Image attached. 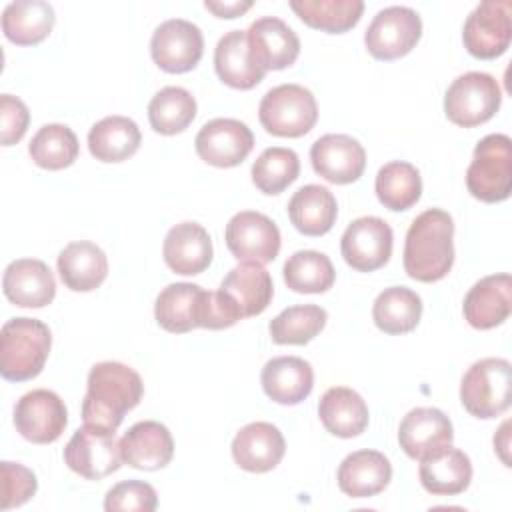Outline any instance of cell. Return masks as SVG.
<instances>
[{"instance_id": "cell-1", "label": "cell", "mask_w": 512, "mask_h": 512, "mask_svg": "<svg viewBox=\"0 0 512 512\" xmlns=\"http://www.w3.org/2000/svg\"><path fill=\"white\" fill-rule=\"evenodd\" d=\"M144 394L140 374L122 362H98L88 372L82 420L86 426L112 430L122 424L124 414L136 408Z\"/></svg>"}, {"instance_id": "cell-2", "label": "cell", "mask_w": 512, "mask_h": 512, "mask_svg": "<svg viewBox=\"0 0 512 512\" xmlns=\"http://www.w3.org/2000/svg\"><path fill=\"white\" fill-rule=\"evenodd\" d=\"M454 222L446 210L418 214L404 240V270L418 282L442 280L454 264Z\"/></svg>"}, {"instance_id": "cell-3", "label": "cell", "mask_w": 512, "mask_h": 512, "mask_svg": "<svg viewBox=\"0 0 512 512\" xmlns=\"http://www.w3.org/2000/svg\"><path fill=\"white\" fill-rule=\"evenodd\" d=\"M50 328L36 318H10L0 332V374L10 382L36 378L50 354Z\"/></svg>"}, {"instance_id": "cell-4", "label": "cell", "mask_w": 512, "mask_h": 512, "mask_svg": "<svg viewBox=\"0 0 512 512\" xmlns=\"http://www.w3.org/2000/svg\"><path fill=\"white\" fill-rule=\"evenodd\" d=\"M512 400V366L506 358L474 362L460 382V402L468 414L490 420L504 414Z\"/></svg>"}, {"instance_id": "cell-5", "label": "cell", "mask_w": 512, "mask_h": 512, "mask_svg": "<svg viewBox=\"0 0 512 512\" xmlns=\"http://www.w3.org/2000/svg\"><path fill=\"white\" fill-rule=\"evenodd\" d=\"M468 192L486 204L502 202L512 190V142L506 134H488L476 148L466 170Z\"/></svg>"}, {"instance_id": "cell-6", "label": "cell", "mask_w": 512, "mask_h": 512, "mask_svg": "<svg viewBox=\"0 0 512 512\" xmlns=\"http://www.w3.org/2000/svg\"><path fill=\"white\" fill-rule=\"evenodd\" d=\"M262 128L280 138H300L308 134L318 120L314 94L300 84H280L270 88L258 108Z\"/></svg>"}, {"instance_id": "cell-7", "label": "cell", "mask_w": 512, "mask_h": 512, "mask_svg": "<svg viewBox=\"0 0 512 512\" xmlns=\"http://www.w3.org/2000/svg\"><path fill=\"white\" fill-rule=\"evenodd\" d=\"M502 104L500 84L492 74L466 72L446 90V118L462 128H474L488 122Z\"/></svg>"}, {"instance_id": "cell-8", "label": "cell", "mask_w": 512, "mask_h": 512, "mask_svg": "<svg viewBox=\"0 0 512 512\" xmlns=\"http://www.w3.org/2000/svg\"><path fill=\"white\" fill-rule=\"evenodd\" d=\"M512 2L488 0L478 4L464 22L462 42L468 54L480 60L502 56L512 40Z\"/></svg>"}, {"instance_id": "cell-9", "label": "cell", "mask_w": 512, "mask_h": 512, "mask_svg": "<svg viewBox=\"0 0 512 512\" xmlns=\"http://www.w3.org/2000/svg\"><path fill=\"white\" fill-rule=\"evenodd\" d=\"M422 36V20L408 6L382 8L366 28L364 44L376 60H396L412 52Z\"/></svg>"}, {"instance_id": "cell-10", "label": "cell", "mask_w": 512, "mask_h": 512, "mask_svg": "<svg viewBox=\"0 0 512 512\" xmlns=\"http://www.w3.org/2000/svg\"><path fill=\"white\" fill-rule=\"evenodd\" d=\"M66 466L86 480H100L120 468V440L116 432L94 426L78 428L64 448Z\"/></svg>"}, {"instance_id": "cell-11", "label": "cell", "mask_w": 512, "mask_h": 512, "mask_svg": "<svg viewBox=\"0 0 512 512\" xmlns=\"http://www.w3.org/2000/svg\"><path fill=\"white\" fill-rule=\"evenodd\" d=\"M228 250L238 262L268 264L280 252V230L262 212L242 210L234 214L224 230Z\"/></svg>"}, {"instance_id": "cell-12", "label": "cell", "mask_w": 512, "mask_h": 512, "mask_svg": "<svg viewBox=\"0 0 512 512\" xmlns=\"http://www.w3.org/2000/svg\"><path fill=\"white\" fill-rule=\"evenodd\" d=\"M68 424L64 400L46 388H36L20 396L14 406V426L32 444L56 442Z\"/></svg>"}, {"instance_id": "cell-13", "label": "cell", "mask_w": 512, "mask_h": 512, "mask_svg": "<svg viewBox=\"0 0 512 512\" xmlns=\"http://www.w3.org/2000/svg\"><path fill=\"white\" fill-rule=\"evenodd\" d=\"M204 52V38L196 24L170 18L162 22L150 38V56L154 64L170 74H184L196 68Z\"/></svg>"}, {"instance_id": "cell-14", "label": "cell", "mask_w": 512, "mask_h": 512, "mask_svg": "<svg viewBox=\"0 0 512 512\" xmlns=\"http://www.w3.org/2000/svg\"><path fill=\"white\" fill-rule=\"evenodd\" d=\"M394 234L386 220L362 216L348 224L340 240L344 262L358 272H374L392 256Z\"/></svg>"}, {"instance_id": "cell-15", "label": "cell", "mask_w": 512, "mask_h": 512, "mask_svg": "<svg viewBox=\"0 0 512 512\" xmlns=\"http://www.w3.org/2000/svg\"><path fill=\"white\" fill-rule=\"evenodd\" d=\"M196 154L210 166L232 168L246 160L254 148L252 130L236 118L206 122L194 140Z\"/></svg>"}, {"instance_id": "cell-16", "label": "cell", "mask_w": 512, "mask_h": 512, "mask_svg": "<svg viewBox=\"0 0 512 512\" xmlns=\"http://www.w3.org/2000/svg\"><path fill=\"white\" fill-rule=\"evenodd\" d=\"M246 38L250 58L264 74L292 66L300 54V38L276 16L254 20L246 30Z\"/></svg>"}, {"instance_id": "cell-17", "label": "cell", "mask_w": 512, "mask_h": 512, "mask_svg": "<svg viewBox=\"0 0 512 512\" xmlns=\"http://www.w3.org/2000/svg\"><path fill=\"white\" fill-rule=\"evenodd\" d=\"M310 162L314 172L326 182L350 184L366 168V150L348 134H324L312 144Z\"/></svg>"}, {"instance_id": "cell-18", "label": "cell", "mask_w": 512, "mask_h": 512, "mask_svg": "<svg viewBox=\"0 0 512 512\" xmlns=\"http://www.w3.org/2000/svg\"><path fill=\"white\" fill-rule=\"evenodd\" d=\"M454 430L450 418L438 408H412L400 422L398 444L414 460L428 458L450 446Z\"/></svg>"}, {"instance_id": "cell-19", "label": "cell", "mask_w": 512, "mask_h": 512, "mask_svg": "<svg viewBox=\"0 0 512 512\" xmlns=\"http://www.w3.org/2000/svg\"><path fill=\"white\" fill-rule=\"evenodd\" d=\"M2 290L4 296L20 308H44L56 296V280L46 262L20 258L6 266Z\"/></svg>"}, {"instance_id": "cell-20", "label": "cell", "mask_w": 512, "mask_h": 512, "mask_svg": "<svg viewBox=\"0 0 512 512\" xmlns=\"http://www.w3.org/2000/svg\"><path fill=\"white\" fill-rule=\"evenodd\" d=\"M286 442L270 422H250L232 440V458L246 472H270L284 458Z\"/></svg>"}, {"instance_id": "cell-21", "label": "cell", "mask_w": 512, "mask_h": 512, "mask_svg": "<svg viewBox=\"0 0 512 512\" xmlns=\"http://www.w3.org/2000/svg\"><path fill=\"white\" fill-rule=\"evenodd\" d=\"M162 256L172 272L196 276L210 266L214 256L210 234L198 222H180L168 230Z\"/></svg>"}, {"instance_id": "cell-22", "label": "cell", "mask_w": 512, "mask_h": 512, "mask_svg": "<svg viewBox=\"0 0 512 512\" xmlns=\"http://www.w3.org/2000/svg\"><path fill=\"white\" fill-rule=\"evenodd\" d=\"M512 278L510 274H492L478 280L464 296L462 312L466 322L476 330L500 326L512 312Z\"/></svg>"}, {"instance_id": "cell-23", "label": "cell", "mask_w": 512, "mask_h": 512, "mask_svg": "<svg viewBox=\"0 0 512 512\" xmlns=\"http://www.w3.org/2000/svg\"><path fill=\"white\" fill-rule=\"evenodd\" d=\"M122 462L138 470H160L174 456L170 430L156 420H142L120 438Z\"/></svg>"}, {"instance_id": "cell-24", "label": "cell", "mask_w": 512, "mask_h": 512, "mask_svg": "<svg viewBox=\"0 0 512 512\" xmlns=\"http://www.w3.org/2000/svg\"><path fill=\"white\" fill-rule=\"evenodd\" d=\"M260 382L270 400L294 406L310 396L314 388V370L304 358L276 356L264 364Z\"/></svg>"}, {"instance_id": "cell-25", "label": "cell", "mask_w": 512, "mask_h": 512, "mask_svg": "<svg viewBox=\"0 0 512 512\" xmlns=\"http://www.w3.org/2000/svg\"><path fill=\"white\" fill-rule=\"evenodd\" d=\"M336 480L346 496L370 498L390 484L392 464L378 450H356L340 462Z\"/></svg>"}, {"instance_id": "cell-26", "label": "cell", "mask_w": 512, "mask_h": 512, "mask_svg": "<svg viewBox=\"0 0 512 512\" xmlns=\"http://www.w3.org/2000/svg\"><path fill=\"white\" fill-rule=\"evenodd\" d=\"M220 290L230 298L240 318L262 314L274 296L270 272L258 262H240L222 280Z\"/></svg>"}, {"instance_id": "cell-27", "label": "cell", "mask_w": 512, "mask_h": 512, "mask_svg": "<svg viewBox=\"0 0 512 512\" xmlns=\"http://www.w3.org/2000/svg\"><path fill=\"white\" fill-rule=\"evenodd\" d=\"M206 290L192 282H174L156 296L154 316L158 326L172 334L200 328Z\"/></svg>"}, {"instance_id": "cell-28", "label": "cell", "mask_w": 512, "mask_h": 512, "mask_svg": "<svg viewBox=\"0 0 512 512\" xmlns=\"http://www.w3.org/2000/svg\"><path fill=\"white\" fill-rule=\"evenodd\" d=\"M58 274L74 292L96 290L108 276V258L100 246L88 240L66 244L58 254Z\"/></svg>"}, {"instance_id": "cell-29", "label": "cell", "mask_w": 512, "mask_h": 512, "mask_svg": "<svg viewBox=\"0 0 512 512\" xmlns=\"http://www.w3.org/2000/svg\"><path fill=\"white\" fill-rule=\"evenodd\" d=\"M418 476L426 492L434 496H456L470 486L472 462L462 450L452 448L450 444L440 452L422 458Z\"/></svg>"}, {"instance_id": "cell-30", "label": "cell", "mask_w": 512, "mask_h": 512, "mask_svg": "<svg viewBox=\"0 0 512 512\" xmlns=\"http://www.w3.org/2000/svg\"><path fill=\"white\" fill-rule=\"evenodd\" d=\"M318 416L324 428L338 438L360 436L370 418L364 398L346 386H332L322 394Z\"/></svg>"}, {"instance_id": "cell-31", "label": "cell", "mask_w": 512, "mask_h": 512, "mask_svg": "<svg viewBox=\"0 0 512 512\" xmlns=\"http://www.w3.org/2000/svg\"><path fill=\"white\" fill-rule=\"evenodd\" d=\"M338 216L334 194L320 184L298 188L288 202V218L304 236H322L332 230Z\"/></svg>"}, {"instance_id": "cell-32", "label": "cell", "mask_w": 512, "mask_h": 512, "mask_svg": "<svg viewBox=\"0 0 512 512\" xmlns=\"http://www.w3.org/2000/svg\"><path fill=\"white\" fill-rule=\"evenodd\" d=\"M214 68L218 78L236 90H250L264 78V72L250 58L244 30H230L218 40L214 48Z\"/></svg>"}, {"instance_id": "cell-33", "label": "cell", "mask_w": 512, "mask_h": 512, "mask_svg": "<svg viewBox=\"0 0 512 512\" xmlns=\"http://www.w3.org/2000/svg\"><path fill=\"white\" fill-rule=\"evenodd\" d=\"M54 8L44 0H16L2 12V32L16 46H34L54 28Z\"/></svg>"}, {"instance_id": "cell-34", "label": "cell", "mask_w": 512, "mask_h": 512, "mask_svg": "<svg viewBox=\"0 0 512 512\" xmlns=\"http://www.w3.org/2000/svg\"><path fill=\"white\" fill-rule=\"evenodd\" d=\"M142 134L128 116H106L88 132V150L100 162H124L140 148Z\"/></svg>"}, {"instance_id": "cell-35", "label": "cell", "mask_w": 512, "mask_h": 512, "mask_svg": "<svg viewBox=\"0 0 512 512\" xmlns=\"http://www.w3.org/2000/svg\"><path fill=\"white\" fill-rule=\"evenodd\" d=\"M422 318V298L406 286L382 290L372 306V320L384 334L412 332Z\"/></svg>"}, {"instance_id": "cell-36", "label": "cell", "mask_w": 512, "mask_h": 512, "mask_svg": "<svg viewBox=\"0 0 512 512\" xmlns=\"http://www.w3.org/2000/svg\"><path fill=\"white\" fill-rule=\"evenodd\" d=\"M374 190L384 208L392 212H402L412 208L420 200L422 178L414 164L394 160L378 170Z\"/></svg>"}, {"instance_id": "cell-37", "label": "cell", "mask_w": 512, "mask_h": 512, "mask_svg": "<svg viewBox=\"0 0 512 512\" xmlns=\"http://www.w3.org/2000/svg\"><path fill=\"white\" fill-rule=\"evenodd\" d=\"M290 8L310 28L344 34L352 30L364 12L362 0H292Z\"/></svg>"}, {"instance_id": "cell-38", "label": "cell", "mask_w": 512, "mask_h": 512, "mask_svg": "<svg viewBox=\"0 0 512 512\" xmlns=\"http://www.w3.org/2000/svg\"><path fill=\"white\" fill-rule=\"evenodd\" d=\"M196 118L194 96L180 86H166L158 90L148 104V120L154 132L174 136L184 132Z\"/></svg>"}, {"instance_id": "cell-39", "label": "cell", "mask_w": 512, "mask_h": 512, "mask_svg": "<svg viewBox=\"0 0 512 512\" xmlns=\"http://www.w3.org/2000/svg\"><path fill=\"white\" fill-rule=\"evenodd\" d=\"M284 282L292 292L298 294H320L332 288L336 270L330 258L316 250L294 252L284 268Z\"/></svg>"}, {"instance_id": "cell-40", "label": "cell", "mask_w": 512, "mask_h": 512, "mask_svg": "<svg viewBox=\"0 0 512 512\" xmlns=\"http://www.w3.org/2000/svg\"><path fill=\"white\" fill-rule=\"evenodd\" d=\"M328 314L318 304H298L282 310L270 320V338L276 344L302 346L316 338L326 326Z\"/></svg>"}, {"instance_id": "cell-41", "label": "cell", "mask_w": 512, "mask_h": 512, "mask_svg": "<svg viewBox=\"0 0 512 512\" xmlns=\"http://www.w3.org/2000/svg\"><path fill=\"white\" fill-rule=\"evenodd\" d=\"M78 152V138L64 124H44L28 144L34 164L46 170L68 168L78 158Z\"/></svg>"}, {"instance_id": "cell-42", "label": "cell", "mask_w": 512, "mask_h": 512, "mask_svg": "<svg viewBox=\"0 0 512 512\" xmlns=\"http://www.w3.org/2000/svg\"><path fill=\"white\" fill-rule=\"evenodd\" d=\"M300 174V158L292 148H266L252 164L254 186L268 196L286 190Z\"/></svg>"}, {"instance_id": "cell-43", "label": "cell", "mask_w": 512, "mask_h": 512, "mask_svg": "<svg viewBox=\"0 0 512 512\" xmlns=\"http://www.w3.org/2000/svg\"><path fill=\"white\" fill-rule=\"evenodd\" d=\"M158 506L156 490L142 480H124L114 484L104 498L106 512H152Z\"/></svg>"}, {"instance_id": "cell-44", "label": "cell", "mask_w": 512, "mask_h": 512, "mask_svg": "<svg viewBox=\"0 0 512 512\" xmlns=\"http://www.w3.org/2000/svg\"><path fill=\"white\" fill-rule=\"evenodd\" d=\"M0 486H2V510L22 506L28 502L38 488L36 476L30 468L18 464V462H8L4 460L0 464Z\"/></svg>"}, {"instance_id": "cell-45", "label": "cell", "mask_w": 512, "mask_h": 512, "mask_svg": "<svg viewBox=\"0 0 512 512\" xmlns=\"http://www.w3.org/2000/svg\"><path fill=\"white\" fill-rule=\"evenodd\" d=\"M0 122H2V146H12L22 140V136L28 130L30 112L26 104L12 96L2 94L0 96Z\"/></svg>"}, {"instance_id": "cell-46", "label": "cell", "mask_w": 512, "mask_h": 512, "mask_svg": "<svg viewBox=\"0 0 512 512\" xmlns=\"http://www.w3.org/2000/svg\"><path fill=\"white\" fill-rule=\"evenodd\" d=\"M206 10H210L214 16L218 18H236V16H242L246 10L252 8V2L246 0V2H212V0H206L204 2Z\"/></svg>"}, {"instance_id": "cell-47", "label": "cell", "mask_w": 512, "mask_h": 512, "mask_svg": "<svg viewBox=\"0 0 512 512\" xmlns=\"http://www.w3.org/2000/svg\"><path fill=\"white\" fill-rule=\"evenodd\" d=\"M508 426H510V422H504L502 428L498 430V436H494V446L498 448L500 458H502V462H504L506 466H510V460H508L506 454H504V450H508Z\"/></svg>"}]
</instances>
